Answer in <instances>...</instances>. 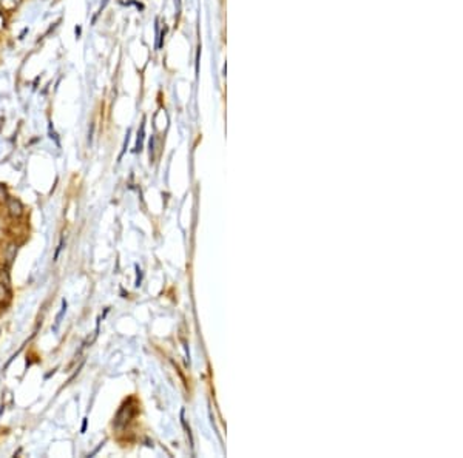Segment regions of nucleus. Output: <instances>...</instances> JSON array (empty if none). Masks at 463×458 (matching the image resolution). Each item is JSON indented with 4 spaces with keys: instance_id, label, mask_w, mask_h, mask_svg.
Segmentation results:
<instances>
[{
    "instance_id": "obj_1",
    "label": "nucleus",
    "mask_w": 463,
    "mask_h": 458,
    "mask_svg": "<svg viewBox=\"0 0 463 458\" xmlns=\"http://www.w3.org/2000/svg\"><path fill=\"white\" fill-rule=\"evenodd\" d=\"M8 210H10L11 216H14V218H20V216H22V213H23V205H22V202H20L19 199L11 198V199H8Z\"/></svg>"
},
{
    "instance_id": "obj_2",
    "label": "nucleus",
    "mask_w": 463,
    "mask_h": 458,
    "mask_svg": "<svg viewBox=\"0 0 463 458\" xmlns=\"http://www.w3.org/2000/svg\"><path fill=\"white\" fill-rule=\"evenodd\" d=\"M8 293V289H7V284H4L2 281H0V301L5 298V295Z\"/></svg>"
}]
</instances>
